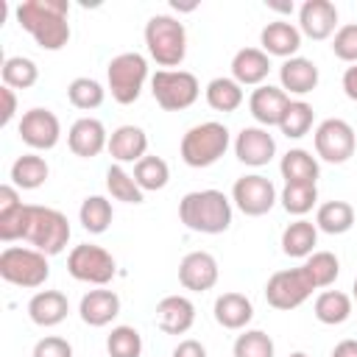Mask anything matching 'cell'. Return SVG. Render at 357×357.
Listing matches in <instances>:
<instances>
[{"label":"cell","mask_w":357,"mask_h":357,"mask_svg":"<svg viewBox=\"0 0 357 357\" xmlns=\"http://www.w3.org/2000/svg\"><path fill=\"white\" fill-rule=\"evenodd\" d=\"M14 14L42 50H61L70 42V0H22Z\"/></svg>","instance_id":"1"},{"label":"cell","mask_w":357,"mask_h":357,"mask_svg":"<svg viewBox=\"0 0 357 357\" xmlns=\"http://www.w3.org/2000/svg\"><path fill=\"white\" fill-rule=\"evenodd\" d=\"M178 220L198 234H223L231 226V201L220 190H192L178 201Z\"/></svg>","instance_id":"2"},{"label":"cell","mask_w":357,"mask_h":357,"mask_svg":"<svg viewBox=\"0 0 357 357\" xmlns=\"http://www.w3.org/2000/svg\"><path fill=\"white\" fill-rule=\"evenodd\" d=\"M145 47H148V56L159 67H165V70L178 67L187 56L184 22L170 17V14H153L145 22Z\"/></svg>","instance_id":"3"},{"label":"cell","mask_w":357,"mask_h":357,"mask_svg":"<svg viewBox=\"0 0 357 357\" xmlns=\"http://www.w3.org/2000/svg\"><path fill=\"white\" fill-rule=\"evenodd\" d=\"M229 142H231V134L223 123L218 120L198 123L187 128V134L181 137V148H178L181 162L187 167H209L229 151Z\"/></svg>","instance_id":"4"},{"label":"cell","mask_w":357,"mask_h":357,"mask_svg":"<svg viewBox=\"0 0 357 357\" xmlns=\"http://www.w3.org/2000/svg\"><path fill=\"white\" fill-rule=\"evenodd\" d=\"M70 220L64 212L53 209V206H39V204H31V212H28V229H25V243L47 257H56L67 248L70 243Z\"/></svg>","instance_id":"5"},{"label":"cell","mask_w":357,"mask_h":357,"mask_svg":"<svg viewBox=\"0 0 357 357\" xmlns=\"http://www.w3.org/2000/svg\"><path fill=\"white\" fill-rule=\"evenodd\" d=\"M0 276L8 284L17 287H42L50 279V265L47 254L28 248V245H6L0 251Z\"/></svg>","instance_id":"6"},{"label":"cell","mask_w":357,"mask_h":357,"mask_svg":"<svg viewBox=\"0 0 357 357\" xmlns=\"http://www.w3.org/2000/svg\"><path fill=\"white\" fill-rule=\"evenodd\" d=\"M106 81H109V92L117 103L128 106L134 100H139L142 95V86L148 81V61L142 53L137 50H128V53H120L109 61L106 67Z\"/></svg>","instance_id":"7"},{"label":"cell","mask_w":357,"mask_h":357,"mask_svg":"<svg viewBox=\"0 0 357 357\" xmlns=\"http://www.w3.org/2000/svg\"><path fill=\"white\" fill-rule=\"evenodd\" d=\"M151 95L165 112H184L198 100L201 84L187 70H156L151 75Z\"/></svg>","instance_id":"8"},{"label":"cell","mask_w":357,"mask_h":357,"mask_svg":"<svg viewBox=\"0 0 357 357\" xmlns=\"http://www.w3.org/2000/svg\"><path fill=\"white\" fill-rule=\"evenodd\" d=\"M67 271L75 282H86L95 287H106L114 273H117V262L114 257L103 248V245H92V243H81L70 251L67 257Z\"/></svg>","instance_id":"9"},{"label":"cell","mask_w":357,"mask_h":357,"mask_svg":"<svg viewBox=\"0 0 357 357\" xmlns=\"http://www.w3.org/2000/svg\"><path fill=\"white\" fill-rule=\"evenodd\" d=\"M312 142H315V156L318 159H324L329 165H343L354 156L357 134L346 120L329 117V120L318 123V128L312 134Z\"/></svg>","instance_id":"10"},{"label":"cell","mask_w":357,"mask_h":357,"mask_svg":"<svg viewBox=\"0 0 357 357\" xmlns=\"http://www.w3.org/2000/svg\"><path fill=\"white\" fill-rule=\"evenodd\" d=\"M315 284L310 282L307 271L298 268H287V271H276L268 284H265V301L273 310H296L301 307L310 296H312Z\"/></svg>","instance_id":"11"},{"label":"cell","mask_w":357,"mask_h":357,"mask_svg":"<svg viewBox=\"0 0 357 357\" xmlns=\"http://www.w3.org/2000/svg\"><path fill=\"white\" fill-rule=\"evenodd\" d=\"M279 201L276 195V187L268 176H259V173H248V176H240L231 187V204L248 215V218H262L273 209V204Z\"/></svg>","instance_id":"12"},{"label":"cell","mask_w":357,"mask_h":357,"mask_svg":"<svg viewBox=\"0 0 357 357\" xmlns=\"http://www.w3.org/2000/svg\"><path fill=\"white\" fill-rule=\"evenodd\" d=\"M17 134H20V139L28 148H33V151H50L61 139V123H59V117L50 109L33 106V109H28L20 117Z\"/></svg>","instance_id":"13"},{"label":"cell","mask_w":357,"mask_h":357,"mask_svg":"<svg viewBox=\"0 0 357 357\" xmlns=\"http://www.w3.org/2000/svg\"><path fill=\"white\" fill-rule=\"evenodd\" d=\"M218 276H220V268H218V259L209 251H190L178 262V282L190 293L212 290L218 284Z\"/></svg>","instance_id":"14"},{"label":"cell","mask_w":357,"mask_h":357,"mask_svg":"<svg viewBox=\"0 0 357 357\" xmlns=\"http://www.w3.org/2000/svg\"><path fill=\"white\" fill-rule=\"evenodd\" d=\"M234 156L248 167H262L276 156V139L262 126H245L234 137Z\"/></svg>","instance_id":"15"},{"label":"cell","mask_w":357,"mask_h":357,"mask_svg":"<svg viewBox=\"0 0 357 357\" xmlns=\"http://www.w3.org/2000/svg\"><path fill=\"white\" fill-rule=\"evenodd\" d=\"M298 31L315 42L335 36L337 31V8L329 0H307L298 8Z\"/></svg>","instance_id":"16"},{"label":"cell","mask_w":357,"mask_h":357,"mask_svg":"<svg viewBox=\"0 0 357 357\" xmlns=\"http://www.w3.org/2000/svg\"><path fill=\"white\" fill-rule=\"evenodd\" d=\"M67 145L75 156L81 159H92L98 156L103 148H109V134L106 126L98 117H78L70 131H67Z\"/></svg>","instance_id":"17"},{"label":"cell","mask_w":357,"mask_h":357,"mask_svg":"<svg viewBox=\"0 0 357 357\" xmlns=\"http://www.w3.org/2000/svg\"><path fill=\"white\" fill-rule=\"evenodd\" d=\"M290 103V95L282 89V86H271V84H262L251 92L248 98V112L251 117L262 126V128H271V126H279L284 109Z\"/></svg>","instance_id":"18"},{"label":"cell","mask_w":357,"mask_h":357,"mask_svg":"<svg viewBox=\"0 0 357 357\" xmlns=\"http://www.w3.org/2000/svg\"><path fill=\"white\" fill-rule=\"evenodd\" d=\"M271 73V56L262 47H240L231 56V78L240 86H262Z\"/></svg>","instance_id":"19"},{"label":"cell","mask_w":357,"mask_h":357,"mask_svg":"<svg viewBox=\"0 0 357 357\" xmlns=\"http://www.w3.org/2000/svg\"><path fill=\"white\" fill-rule=\"evenodd\" d=\"M109 153L114 159V165H128V162H139L142 156H148V134L139 126H117L109 134Z\"/></svg>","instance_id":"20"},{"label":"cell","mask_w":357,"mask_h":357,"mask_svg":"<svg viewBox=\"0 0 357 357\" xmlns=\"http://www.w3.org/2000/svg\"><path fill=\"white\" fill-rule=\"evenodd\" d=\"M78 315L86 326H109L120 315V296L106 287H95L84 293L78 304Z\"/></svg>","instance_id":"21"},{"label":"cell","mask_w":357,"mask_h":357,"mask_svg":"<svg viewBox=\"0 0 357 357\" xmlns=\"http://www.w3.org/2000/svg\"><path fill=\"white\" fill-rule=\"evenodd\" d=\"M156 324L165 335H184L195 324V304L187 296H165L156 304Z\"/></svg>","instance_id":"22"},{"label":"cell","mask_w":357,"mask_h":357,"mask_svg":"<svg viewBox=\"0 0 357 357\" xmlns=\"http://www.w3.org/2000/svg\"><path fill=\"white\" fill-rule=\"evenodd\" d=\"M259 45L268 56H279L287 61L301 47V31L287 20H273L259 31Z\"/></svg>","instance_id":"23"},{"label":"cell","mask_w":357,"mask_h":357,"mask_svg":"<svg viewBox=\"0 0 357 357\" xmlns=\"http://www.w3.org/2000/svg\"><path fill=\"white\" fill-rule=\"evenodd\" d=\"M67 312H70V301L61 290H39L28 301V318L42 329L59 326L67 318Z\"/></svg>","instance_id":"24"},{"label":"cell","mask_w":357,"mask_h":357,"mask_svg":"<svg viewBox=\"0 0 357 357\" xmlns=\"http://www.w3.org/2000/svg\"><path fill=\"white\" fill-rule=\"evenodd\" d=\"M318 67L312 59H304V56H293L287 61H282L279 67V81H282V89L287 95H310L315 86H318Z\"/></svg>","instance_id":"25"},{"label":"cell","mask_w":357,"mask_h":357,"mask_svg":"<svg viewBox=\"0 0 357 357\" xmlns=\"http://www.w3.org/2000/svg\"><path fill=\"white\" fill-rule=\"evenodd\" d=\"M212 312H215V321L223 329H245L251 324V318H254V304H251L248 296L229 290V293H220L215 298Z\"/></svg>","instance_id":"26"},{"label":"cell","mask_w":357,"mask_h":357,"mask_svg":"<svg viewBox=\"0 0 357 357\" xmlns=\"http://www.w3.org/2000/svg\"><path fill=\"white\" fill-rule=\"evenodd\" d=\"M318 245V226L307 218H298L284 226L282 231V251L296 259H307Z\"/></svg>","instance_id":"27"},{"label":"cell","mask_w":357,"mask_h":357,"mask_svg":"<svg viewBox=\"0 0 357 357\" xmlns=\"http://www.w3.org/2000/svg\"><path fill=\"white\" fill-rule=\"evenodd\" d=\"M279 173L284 178V184H315L318 181V159L304 148H290L279 162Z\"/></svg>","instance_id":"28"},{"label":"cell","mask_w":357,"mask_h":357,"mask_svg":"<svg viewBox=\"0 0 357 357\" xmlns=\"http://www.w3.org/2000/svg\"><path fill=\"white\" fill-rule=\"evenodd\" d=\"M8 176L17 190H39L50 176V167L39 153H22L14 159Z\"/></svg>","instance_id":"29"},{"label":"cell","mask_w":357,"mask_h":357,"mask_svg":"<svg viewBox=\"0 0 357 357\" xmlns=\"http://www.w3.org/2000/svg\"><path fill=\"white\" fill-rule=\"evenodd\" d=\"M204 95H206V103H209L215 112H223V114L237 112V109L243 106V98H245V95H243V86H240L234 78H226V75L212 78V81L206 84Z\"/></svg>","instance_id":"30"},{"label":"cell","mask_w":357,"mask_h":357,"mask_svg":"<svg viewBox=\"0 0 357 357\" xmlns=\"http://www.w3.org/2000/svg\"><path fill=\"white\" fill-rule=\"evenodd\" d=\"M315 226L318 231L326 234H346L354 226V209L349 201H326L315 212Z\"/></svg>","instance_id":"31"},{"label":"cell","mask_w":357,"mask_h":357,"mask_svg":"<svg viewBox=\"0 0 357 357\" xmlns=\"http://www.w3.org/2000/svg\"><path fill=\"white\" fill-rule=\"evenodd\" d=\"M112 218H114V209L106 195H86L81 201L78 220L89 234H103L112 226Z\"/></svg>","instance_id":"32"},{"label":"cell","mask_w":357,"mask_h":357,"mask_svg":"<svg viewBox=\"0 0 357 357\" xmlns=\"http://www.w3.org/2000/svg\"><path fill=\"white\" fill-rule=\"evenodd\" d=\"M315 318L326 326H337L343 321H349L351 315V296H346L343 290H324L318 298H315V307H312Z\"/></svg>","instance_id":"33"},{"label":"cell","mask_w":357,"mask_h":357,"mask_svg":"<svg viewBox=\"0 0 357 357\" xmlns=\"http://www.w3.org/2000/svg\"><path fill=\"white\" fill-rule=\"evenodd\" d=\"M134 181L139 184L142 192H156V190H165L167 181H170V167L162 156H142L137 165H134Z\"/></svg>","instance_id":"34"},{"label":"cell","mask_w":357,"mask_h":357,"mask_svg":"<svg viewBox=\"0 0 357 357\" xmlns=\"http://www.w3.org/2000/svg\"><path fill=\"white\" fill-rule=\"evenodd\" d=\"M0 75H3V86H11V89H31L36 81H39V67L33 59L28 56H8L0 67Z\"/></svg>","instance_id":"35"},{"label":"cell","mask_w":357,"mask_h":357,"mask_svg":"<svg viewBox=\"0 0 357 357\" xmlns=\"http://www.w3.org/2000/svg\"><path fill=\"white\" fill-rule=\"evenodd\" d=\"M301 268L307 271V276H310V282L315 284V290L335 284V279L340 276V259H337L332 251H312V254L304 259Z\"/></svg>","instance_id":"36"},{"label":"cell","mask_w":357,"mask_h":357,"mask_svg":"<svg viewBox=\"0 0 357 357\" xmlns=\"http://www.w3.org/2000/svg\"><path fill=\"white\" fill-rule=\"evenodd\" d=\"M312 120H315V112L307 100H290L282 120H279V131L287 137V139H301L304 134H310L312 128Z\"/></svg>","instance_id":"37"},{"label":"cell","mask_w":357,"mask_h":357,"mask_svg":"<svg viewBox=\"0 0 357 357\" xmlns=\"http://www.w3.org/2000/svg\"><path fill=\"white\" fill-rule=\"evenodd\" d=\"M106 190L114 201H123V204H142V198H145V192L139 190V184L134 181V176L123 165H109Z\"/></svg>","instance_id":"38"},{"label":"cell","mask_w":357,"mask_h":357,"mask_svg":"<svg viewBox=\"0 0 357 357\" xmlns=\"http://www.w3.org/2000/svg\"><path fill=\"white\" fill-rule=\"evenodd\" d=\"M67 98H70V103H73L75 109L92 112V109H98V106L106 100V89H103L100 81H95V78H89V75H81V78H73V81H70Z\"/></svg>","instance_id":"39"},{"label":"cell","mask_w":357,"mask_h":357,"mask_svg":"<svg viewBox=\"0 0 357 357\" xmlns=\"http://www.w3.org/2000/svg\"><path fill=\"white\" fill-rule=\"evenodd\" d=\"M279 201L287 215L304 218L318 204V187L315 184H284L279 192Z\"/></svg>","instance_id":"40"},{"label":"cell","mask_w":357,"mask_h":357,"mask_svg":"<svg viewBox=\"0 0 357 357\" xmlns=\"http://www.w3.org/2000/svg\"><path fill=\"white\" fill-rule=\"evenodd\" d=\"M106 351L109 357H139L142 354V335L134 326H114L106 337Z\"/></svg>","instance_id":"41"},{"label":"cell","mask_w":357,"mask_h":357,"mask_svg":"<svg viewBox=\"0 0 357 357\" xmlns=\"http://www.w3.org/2000/svg\"><path fill=\"white\" fill-rule=\"evenodd\" d=\"M273 351H276V346H273L271 335L262 329H245L243 335H237L234 349H231L234 357H273Z\"/></svg>","instance_id":"42"},{"label":"cell","mask_w":357,"mask_h":357,"mask_svg":"<svg viewBox=\"0 0 357 357\" xmlns=\"http://www.w3.org/2000/svg\"><path fill=\"white\" fill-rule=\"evenodd\" d=\"M28 212H31V204H20V206L11 209V212H0V240H3V243L25 240Z\"/></svg>","instance_id":"43"},{"label":"cell","mask_w":357,"mask_h":357,"mask_svg":"<svg viewBox=\"0 0 357 357\" xmlns=\"http://www.w3.org/2000/svg\"><path fill=\"white\" fill-rule=\"evenodd\" d=\"M332 53L346 64H357V22H346L335 31Z\"/></svg>","instance_id":"44"},{"label":"cell","mask_w":357,"mask_h":357,"mask_svg":"<svg viewBox=\"0 0 357 357\" xmlns=\"http://www.w3.org/2000/svg\"><path fill=\"white\" fill-rule=\"evenodd\" d=\"M31 357H73V346L59 335H47L42 340H36Z\"/></svg>","instance_id":"45"},{"label":"cell","mask_w":357,"mask_h":357,"mask_svg":"<svg viewBox=\"0 0 357 357\" xmlns=\"http://www.w3.org/2000/svg\"><path fill=\"white\" fill-rule=\"evenodd\" d=\"M0 98H3V114H0V126L6 128V126L14 120V114H17V95H14V89H11V86H0Z\"/></svg>","instance_id":"46"},{"label":"cell","mask_w":357,"mask_h":357,"mask_svg":"<svg viewBox=\"0 0 357 357\" xmlns=\"http://www.w3.org/2000/svg\"><path fill=\"white\" fill-rule=\"evenodd\" d=\"M170 357H206V349H204V343L187 337V340H178V346L173 349Z\"/></svg>","instance_id":"47"},{"label":"cell","mask_w":357,"mask_h":357,"mask_svg":"<svg viewBox=\"0 0 357 357\" xmlns=\"http://www.w3.org/2000/svg\"><path fill=\"white\" fill-rule=\"evenodd\" d=\"M22 201H20V192H17V187L14 184H3L0 187V212H11V209H17Z\"/></svg>","instance_id":"48"},{"label":"cell","mask_w":357,"mask_h":357,"mask_svg":"<svg viewBox=\"0 0 357 357\" xmlns=\"http://www.w3.org/2000/svg\"><path fill=\"white\" fill-rule=\"evenodd\" d=\"M340 84H343V92H346V98L357 103V64L346 67V73H343V81H340Z\"/></svg>","instance_id":"49"},{"label":"cell","mask_w":357,"mask_h":357,"mask_svg":"<svg viewBox=\"0 0 357 357\" xmlns=\"http://www.w3.org/2000/svg\"><path fill=\"white\" fill-rule=\"evenodd\" d=\"M332 357H357V340H340L332 349Z\"/></svg>","instance_id":"50"},{"label":"cell","mask_w":357,"mask_h":357,"mask_svg":"<svg viewBox=\"0 0 357 357\" xmlns=\"http://www.w3.org/2000/svg\"><path fill=\"white\" fill-rule=\"evenodd\" d=\"M287 357H310L307 351H293V354H287Z\"/></svg>","instance_id":"51"},{"label":"cell","mask_w":357,"mask_h":357,"mask_svg":"<svg viewBox=\"0 0 357 357\" xmlns=\"http://www.w3.org/2000/svg\"><path fill=\"white\" fill-rule=\"evenodd\" d=\"M351 290H354V298H357V279H354V287Z\"/></svg>","instance_id":"52"}]
</instances>
